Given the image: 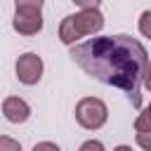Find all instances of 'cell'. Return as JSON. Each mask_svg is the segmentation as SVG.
Instances as JSON below:
<instances>
[{"label":"cell","mask_w":151,"mask_h":151,"mask_svg":"<svg viewBox=\"0 0 151 151\" xmlns=\"http://www.w3.org/2000/svg\"><path fill=\"white\" fill-rule=\"evenodd\" d=\"M68 57L94 80L123 90L132 106H142V80L149 54L139 40L130 35H101L73 45Z\"/></svg>","instance_id":"obj_1"},{"label":"cell","mask_w":151,"mask_h":151,"mask_svg":"<svg viewBox=\"0 0 151 151\" xmlns=\"http://www.w3.org/2000/svg\"><path fill=\"white\" fill-rule=\"evenodd\" d=\"M104 28V14L97 7L90 9H80L78 14H68L64 17L61 26H59V40L64 45H73L76 40H80L83 35H94Z\"/></svg>","instance_id":"obj_2"},{"label":"cell","mask_w":151,"mask_h":151,"mask_svg":"<svg viewBox=\"0 0 151 151\" xmlns=\"http://www.w3.org/2000/svg\"><path fill=\"white\" fill-rule=\"evenodd\" d=\"M109 118V109L97 97H83L76 104V120L85 130H99Z\"/></svg>","instance_id":"obj_3"},{"label":"cell","mask_w":151,"mask_h":151,"mask_svg":"<svg viewBox=\"0 0 151 151\" xmlns=\"http://www.w3.org/2000/svg\"><path fill=\"white\" fill-rule=\"evenodd\" d=\"M17 78L24 85H35L42 78V59L35 52H26L17 59Z\"/></svg>","instance_id":"obj_4"},{"label":"cell","mask_w":151,"mask_h":151,"mask_svg":"<svg viewBox=\"0 0 151 151\" xmlns=\"http://www.w3.org/2000/svg\"><path fill=\"white\" fill-rule=\"evenodd\" d=\"M12 28L21 35H35L42 28V14L40 9H17L12 19Z\"/></svg>","instance_id":"obj_5"},{"label":"cell","mask_w":151,"mask_h":151,"mask_svg":"<svg viewBox=\"0 0 151 151\" xmlns=\"http://www.w3.org/2000/svg\"><path fill=\"white\" fill-rule=\"evenodd\" d=\"M2 113L9 123H26L31 118V106L21 97H7L2 101Z\"/></svg>","instance_id":"obj_6"},{"label":"cell","mask_w":151,"mask_h":151,"mask_svg":"<svg viewBox=\"0 0 151 151\" xmlns=\"http://www.w3.org/2000/svg\"><path fill=\"white\" fill-rule=\"evenodd\" d=\"M134 130H137V132H151V106L144 109V111L137 116V120H134Z\"/></svg>","instance_id":"obj_7"},{"label":"cell","mask_w":151,"mask_h":151,"mask_svg":"<svg viewBox=\"0 0 151 151\" xmlns=\"http://www.w3.org/2000/svg\"><path fill=\"white\" fill-rule=\"evenodd\" d=\"M139 31H142V35L151 38V9L142 12V17H139Z\"/></svg>","instance_id":"obj_8"},{"label":"cell","mask_w":151,"mask_h":151,"mask_svg":"<svg viewBox=\"0 0 151 151\" xmlns=\"http://www.w3.org/2000/svg\"><path fill=\"white\" fill-rule=\"evenodd\" d=\"M0 151H21V144L12 137H5L0 134Z\"/></svg>","instance_id":"obj_9"},{"label":"cell","mask_w":151,"mask_h":151,"mask_svg":"<svg viewBox=\"0 0 151 151\" xmlns=\"http://www.w3.org/2000/svg\"><path fill=\"white\" fill-rule=\"evenodd\" d=\"M45 0H14L17 9H40Z\"/></svg>","instance_id":"obj_10"},{"label":"cell","mask_w":151,"mask_h":151,"mask_svg":"<svg viewBox=\"0 0 151 151\" xmlns=\"http://www.w3.org/2000/svg\"><path fill=\"white\" fill-rule=\"evenodd\" d=\"M137 144L144 151H151V132H137Z\"/></svg>","instance_id":"obj_11"},{"label":"cell","mask_w":151,"mask_h":151,"mask_svg":"<svg viewBox=\"0 0 151 151\" xmlns=\"http://www.w3.org/2000/svg\"><path fill=\"white\" fill-rule=\"evenodd\" d=\"M78 151H104V144L97 139H87V142H83V146Z\"/></svg>","instance_id":"obj_12"},{"label":"cell","mask_w":151,"mask_h":151,"mask_svg":"<svg viewBox=\"0 0 151 151\" xmlns=\"http://www.w3.org/2000/svg\"><path fill=\"white\" fill-rule=\"evenodd\" d=\"M33 151H61V149L57 144H52V142H40V144L33 146Z\"/></svg>","instance_id":"obj_13"},{"label":"cell","mask_w":151,"mask_h":151,"mask_svg":"<svg viewBox=\"0 0 151 151\" xmlns=\"http://www.w3.org/2000/svg\"><path fill=\"white\" fill-rule=\"evenodd\" d=\"M78 7H83V9H90V7H99V2L101 0H73Z\"/></svg>","instance_id":"obj_14"},{"label":"cell","mask_w":151,"mask_h":151,"mask_svg":"<svg viewBox=\"0 0 151 151\" xmlns=\"http://www.w3.org/2000/svg\"><path fill=\"white\" fill-rule=\"evenodd\" d=\"M144 85H146V90H151V61H149L146 73H144Z\"/></svg>","instance_id":"obj_15"},{"label":"cell","mask_w":151,"mask_h":151,"mask_svg":"<svg viewBox=\"0 0 151 151\" xmlns=\"http://www.w3.org/2000/svg\"><path fill=\"white\" fill-rule=\"evenodd\" d=\"M113 151H132V149H130V146H125V144H120V146H116Z\"/></svg>","instance_id":"obj_16"}]
</instances>
